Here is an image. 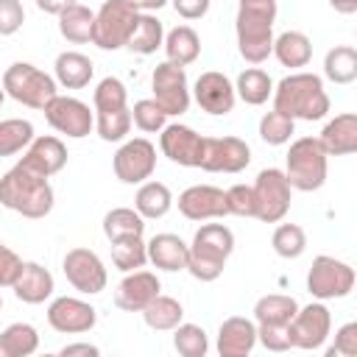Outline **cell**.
<instances>
[{
	"label": "cell",
	"instance_id": "obj_25",
	"mask_svg": "<svg viewBox=\"0 0 357 357\" xmlns=\"http://www.w3.org/2000/svg\"><path fill=\"white\" fill-rule=\"evenodd\" d=\"M187 254H190V245L178 234L162 231L148 240V262H153V268H159V271H170V273L184 271Z\"/></svg>",
	"mask_w": 357,
	"mask_h": 357
},
{
	"label": "cell",
	"instance_id": "obj_35",
	"mask_svg": "<svg viewBox=\"0 0 357 357\" xmlns=\"http://www.w3.org/2000/svg\"><path fill=\"white\" fill-rule=\"evenodd\" d=\"M234 95L248 103V106H262L271 95H273V81L265 70L259 67H248L237 75V84H234Z\"/></svg>",
	"mask_w": 357,
	"mask_h": 357
},
{
	"label": "cell",
	"instance_id": "obj_15",
	"mask_svg": "<svg viewBox=\"0 0 357 357\" xmlns=\"http://www.w3.org/2000/svg\"><path fill=\"white\" fill-rule=\"evenodd\" d=\"M251 162V148L240 137H204L201 170L206 173H240Z\"/></svg>",
	"mask_w": 357,
	"mask_h": 357
},
{
	"label": "cell",
	"instance_id": "obj_20",
	"mask_svg": "<svg viewBox=\"0 0 357 357\" xmlns=\"http://www.w3.org/2000/svg\"><path fill=\"white\" fill-rule=\"evenodd\" d=\"M159 290H162V284H159L156 273L137 268L120 279V284L114 290V304L126 312H142L145 304L159 296Z\"/></svg>",
	"mask_w": 357,
	"mask_h": 357
},
{
	"label": "cell",
	"instance_id": "obj_32",
	"mask_svg": "<svg viewBox=\"0 0 357 357\" xmlns=\"http://www.w3.org/2000/svg\"><path fill=\"white\" fill-rule=\"evenodd\" d=\"M298 310V301L284 293H268L254 304V321L257 324H273V326H287Z\"/></svg>",
	"mask_w": 357,
	"mask_h": 357
},
{
	"label": "cell",
	"instance_id": "obj_38",
	"mask_svg": "<svg viewBox=\"0 0 357 357\" xmlns=\"http://www.w3.org/2000/svg\"><path fill=\"white\" fill-rule=\"evenodd\" d=\"M112 262L123 273L142 268L148 262V243L142 237H120V240H112Z\"/></svg>",
	"mask_w": 357,
	"mask_h": 357
},
{
	"label": "cell",
	"instance_id": "obj_24",
	"mask_svg": "<svg viewBox=\"0 0 357 357\" xmlns=\"http://www.w3.org/2000/svg\"><path fill=\"white\" fill-rule=\"evenodd\" d=\"M22 162L50 178L67 165V148L59 137H50V134L47 137H33L31 145L25 148V153H22Z\"/></svg>",
	"mask_w": 357,
	"mask_h": 357
},
{
	"label": "cell",
	"instance_id": "obj_28",
	"mask_svg": "<svg viewBox=\"0 0 357 357\" xmlns=\"http://www.w3.org/2000/svg\"><path fill=\"white\" fill-rule=\"evenodd\" d=\"M271 53L279 59L282 67L298 70V67H307L310 64V59H312V42L301 31H284V33H279L273 39V50Z\"/></svg>",
	"mask_w": 357,
	"mask_h": 357
},
{
	"label": "cell",
	"instance_id": "obj_31",
	"mask_svg": "<svg viewBox=\"0 0 357 357\" xmlns=\"http://www.w3.org/2000/svg\"><path fill=\"white\" fill-rule=\"evenodd\" d=\"M92 22H95V11H89L81 3H73L59 14V33L73 45H84L92 42Z\"/></svg>",
	"mask_w": 357,
	"mask_h": 357
},
{
	"label": "cell",
	"instance_id": "obj_54",
	"mask_svg": "<svg viewBox=\"0 0 357 357\" xmlns=\"http://www.w3.org/2000/svg\"><path fill=\"white\" fill-rule=\"evenodd\" d=\"M329 6L337 14H354L357 11V0H329Z\"/></svg>",
	"mask_w": 357,
	"mask_h": 357
},
{
	"label": "cell",
	"instance_id": "obj_39",
	"mask_svg": "<svg viewBox=\"0 0 357 357\" xmlns=\"http://www.w3.org/2000/svg\"><path fill=\"white\" fill-rule=\"evenodd\" d=\"M33 139V126L31 120L22 117H8L0 120V156H14L20 151H25Z\"/></svg>",
	"mask_w": 357,
	"mask_h": 357
},
{
	"label": "cell",
	"instance_id": "obj_34",
	"mask_svg": "<svg viewBox=\"0 0 357 357\" xmlns=\"http://www.w3.org/2000/svg\"><path fill=\"white\" fill-rule=\"evenodd\" d=\"M39 349V332L31 324H8L0 332V357H28Z\"/></svg>",
	"mask_w": 357,
	"mask_h": 357
},
{
	"label": "cell",
	"instance_id": "obj_44",
	"mask_svg": "<svg viewBox=\"0 0 357 357\" xmlns=\"http://www.w3.org/2000/svg\"><path fill=\"white\" fill-rule=\"evenodd\" d=\"M293 134H296V120L293 117H287V114H282L276 109L262 114V120H259V137H262V142H268V145H284V142H290Z\"/></svg>",
	"mask_w": 357,
	"mask_h": 357
},
{
	"label": "cell",
	"instance_id": "obj_2",
	"mask_svg": "<svg viewBox=\"0 0 357 357\" xmlns=\"http://www.w3.org/2000/svg\"><path fill=\"white\" fill-rule=\"evenodd\" d=\"M273 109L293 120H324L329 112V95L315 73H290L273 86Z\"/></svg>",
	"mask_w": 357,
	"mask_h": 357
},
{
	"label": "cell",
	"instance_id": "obj_29",
	"mask_svg": "<svg viewBox=\"0 0 357 357\" xmlns=\"http://www.w3.org/2000/svg\"><path fill=\"white\" fill-rule=\"evenodd\" d=\"M162 47L167 53V61L178 67H187L201 56V39L190 25H176L173 31H167Z\"/></svg>",
	"mask_w": 357,
	"mask_h": 357
},
{
	"label": "cell",
	"instance_id": "obj_42",
	"mask_svg": "<svg viewBox=\"0 0 357 357\" xmlns=\"http://www.w3.org/2000/svg\"><path fill=\"white\" fill-rule=\"evenodd\" d=\"M92 103H95V114H98V112H117V109H126V106H128L126 84H123L120 78H114V75H106V78L95 86Z\"/></svg>",
	"mask_w": 357,
	"mask_h": 357
},
{
	"label": "cell",
	"instance_id": "obj_9",
	"mask_svg": "<svg viewBox=\"0 0 357 357\" xmlns=\"http://www.w3.org/2000/svg\"><path fill=\"white\" fill-rule=\"evenodd\" d=\"M307 290L312 298L326 301V298H346L354 290V268L343 259L335 257H315L307 273Z\"/></svg>",
	"mask_w": 357,
	"mask_h": 357
},
{
	"label": "cell",
	"instance_id": "obj_19",
	"mask_svg": "<svg viewBox=\"0 0 357 357\" xmlns=\"http://www.w3.org/2000/svg\"><path fill=\"white\" fill-rule=\"evenodd\" d=\"M192 98L206 114H229L234 109V100H237L234 84L218 70L198 75V81L192 86Z\"/></svg>",
	"mask_w": 357,
	"mask_h": 357
},
{
	"label": "cell",
	"instance_id": "obj_51",
	"mask_svg": "<svg viewBox=\"0 0 357 357\" xmlns=\"http://www.w3.org/2000/svg\"><path fill=\"white\" fill-rule=\"evenodd\" d=\"M176 14L184 17V20H201L206 11H209V3L212 0H170Z\"/></svg>",
	"mask_w": 357,
	"mask_h": 357
},
{
	"label": "cell",
	"instance_id": "obj_57",
	"mask_svg": "<svg viewBox=\"0 0 357 357\" xmlns=\"http://www.w3.org/2000/svg\"><path fill=\"white\" fill-rule=\"evenodd\" d=\"M0 310H3V296H0Z\"/></svg>",
	"mask_w": 357,
	"mask_h": 357
},
{
	"label": "cell",
	"instance_id": "obj_23",
	"mask_svg": "<svg viewBox=\"0 0 357 357\" xmlns=\"http://www.w3.org/2000/svg\"><path fill=\"white\" fill-rule=\"evenodd\" d=\"M53 287H56L53 284V273L47 268H42L39 262H22V268H20V273H17L14 284H11L14 296L20 301H25V304L47 301L53 296Z\"/></svg>",
	"mask_w": 357,
	"mask_h": 357
},
{
	"label": "cell",
	"instance_id": "obj_18",
	"mask_svg": "<svg viewBox=\"0 0 357 357\" xmlns=\"http://www.w3.org/2000/svg\"><path fill=\"white\" fill-rule=\"evenodd\" d=\"M178 212L187 220H212V218H226V190L212 187V184H192L178 195Z\"/></svg>",
	"mask_w": 357,
	"mask_h": 357
},
{
	"label": "cell",
	"instance_id": "obj_14",
	"mask_svg": "<svg viewBox=\"0 0 357 357\" xmlns=\"http://www.w3.org/2000/svg\"><path fill=\"white\" fill-rule=\"evenodd\" d=\"M332 332V315L321 301H312L307 307H298L293 321L287 324V335H290V346L293 349H321L326 343Z\"/></svg>",
	"mask_w": 357,
	"mask_h": 357
},
{
	"label": "cell",
	"instance_id": "obj_6",
	"mask_svg": "<svg viewBox=\"0 0 357 357\" xmlns=\"http://www.w3.org/2000/svg\"><path fill=\"white\" fill-rule=\"evenodd\" d=\"M3 89L8 98H14L17 103L28 106V109H45L47 100L53 95H59L56 89V78L47 75L45 70H39L31 61H14L6 73H3Z\"/></svg>",
	"mask_w": 357,
	"mask_h": 357
},
{
	"label": "cell",
	"instance_id": "obj_46",
	"mask_svg": "<svg viewBox=\"0 0 357 357\" xmlns=\"http://www.w3.org/2000/svg\"><path fill=\"white\" fill-rule=\"evenodd\" d=\"M226 206H229V215H237V218H254V190L248 184H234L226 190Z\"/></svg>",
	"mask_w": 357,
	"mask_h": 357
},
{
	"label": "cell",
	"instance_id": "obj_8",
	"mask_svg": "<svg viewBox=\"0 0 357 357\" xmlns=\"http://www.w3.org/2000/svg\"><path fill=\"white\" fill-rule=\"evenodd\" d=\"M254 190V218L262 220V223H279L287 209H290V181L284 176V170L279 167H265L259 170L257 181L251 184Z\"/></svg>",
	"mask_w": 357,
	"mask_h": 357
},
{
	"label": "cell",
	"instance_id": "obj_5",
	"mask_svg": "<svg viewBox=\"0 0 357 357\" xmlns=\"http://www.w3.org/2000/svg\"><path fill=\"white\" fill-rule=\"evenodd\" d=\"M326 151L321 148L318 137H298L290 142V151L284 156V176L293 190L315 192L326 184Z\"/></svg>",
	"mask_w": 357,
	"mask_h": 357
},
{
	"label": "cell",
	"instance_id": "obj_11",
	"mask_svg": "<svg viewBox=\"0 0 357 357\" xmlns=\"http://www.w3.org/2000/svg\"><path fill=\"white\" fill-rule=\"evenodd\" d=\"M112 167H114V176L123 181V184H142L153 176L156 170V148L151 139L145 137H134V139H126L114 159H112Z\"/></svg>",
	"mask_w": 357,
	"mask_h": 357
},
{
	"label": "cell",
	"instance_id": "obj_49",
	"mask_svg": "<svg viewBox=\"0 0 357 357\" xmlns=\"http://www.w3.org/2000/svg\"><path fill=\"white\" fill-rule=\"evenodd\" d=\"M326 354L329 357H335V354H340V357H357V324L354 321L343 324L335 332V346H329Z\"/></svg>",
	"mask_w": 357,
	"mask_h": 357
},
{
	"label": "cell",
	"instance_id": "obj_48",
	"mask_svg": "<svg viewBox=\"0 0 357 357\" xmlns=\"http://www.w3.org/2000/svg\"><path fill=\"white\" fill-rule=\"evenodd\" d=\"M25 8L20 0H0V36H11L22 28Z\"/></svg>",
	"mask_w": 357,
	"mask_h": 357
},
{
	"label": "cell",
	"instance_id": "obj_12",
	"mask_svg": "<svg viewBox=\"0 0 357 357\" xmlns=\"http://www.w3.org/2000/svg\"><path fill=\"white\" fill-rule=\"evenodd\" d=\"M42 112H45V120L50 123V128H56L59 134L73 137V139H81L95 128V114L89 112V106L70 95H53Z\"/></svg>",
	"mask_w": 357,
	"mask_h": 357
},
{
	"label": "cell",
	"instance_id": "obj_43",
	"mask_svg": "<svg viewBox=\"0 0 357 357\" xmlns=\"http://www.w3.org/2000/svg\"><path fill=\"white\" fill-rule=\"evenodd\" d=\"M95 128L103 142H120L131 131V109H117V112H98L95 114Z\"/></svg>",
	"mask_w": 357,
	"mask_h": 357
},
{
	"label": "cell",
	"instance_id": "obj_21",
	"mask_svg": "<svg viewBox=\"0 0 357 357\" xmlns=\"http://www.w3.org/2000/svg\"><path fill=\"white\" fill-rule=\"evenodd\" d=\"M257 346V321L231 315L218 329V354L220 357H245Z\"/></svg>",
	"mask_w": 357,
	"mask_h": 357
},
{
	"label": "cell",
	"instance_id": "obj_1",
	"mask_svg": "<svg viewBox=\"0 0 357 357\" xmlns=\"http://www.w3.org/2000/svg\"><path fill=\"white\" fill-rule=\"evenodd\" d=\"M53 201H56V195H53L47 176L33 170L22 159L0 178V204L22 218L39 220V218L50 215Z\"/></svg>",
	"mask_w": 357,
	"mask_h": 357
},
{
	"label": "cell",
	"instance_id": "obj_33",
	"mask_svg": "<svg viewBox=\"0 0 357 357\" xmlns=\"http://www.w3.org/2000/svg\"><path fill=\"white\" fill-rule=\"evenodd\" d=\"M142 318H145V324H148L151 329L167 332V329H173V326H178V324L184 321V307H181L178 298L159 293L156 298H151V301L145 304Z\"/></svg>",
	"mask_w": 357,
	"mask_h": 357
},
{
	"label": "cell",
	"instance_id": "obj_13",
	"mask_svg": "<svg viewBox=\"0 0 357 357\" xmlns=\"http://www.w3.org/2000/svg\"><path fill=\"white\" fill-rule=\"evenodd\" d=\"M64 276L67 282L84 293V296H98L106 290V282H109V273L103 268V259L92 251V248H70L64 254Z\"/></svg>",
	"mask_w": 357,
	"mask_h": 357
},
{
	"label": "cell",
	"instance_id": "obj_47",
	"mask_svg": "<svg viewBox=\"0 0 357 357\" xmlns=\"http://www.w3.org/2000/svg\"><path fill=\"white\" fill-rule=\"evenodd\" d=\"M257 343H262L268 351H287V349H293L287 326H273V324H257Z\"/></svg>",
	"mask_w": 357,
	"mask_h": 357
},
{
	"label": "cell",
	"instance_id": "obj_37",
	"mask_svg": "<svg viewBox=\"0 0 357 357\" xmlns=\"http://www.w3.org/2000/svg\"><path fill=\"white\" fill-rule=\"evenodd\" d=\"M324 75L332 84H351L357 78V50L351 45H335L324 56Z\"/></svg>",
	"mask_w": 357,
	"mask_h": 357
},
{
	"label": "cell",
	"instance_id": "obj_36",
	"mask_svg": "<svg viewBox=\"0 0 357 357\" xmlns=\"http://www.w3.org/2000/svg\"><path fill=\"white\" fill-rule=\"evenodd\" d=\"M142 231H145V218L137 209L114 206L103 215V234L109 243L120 237H142Z\"/></svg>",
	"mask_w": 357,
	"mask_h": 357
},
{
	"label": "cell",
	"instance_id": "obj_30",
	"mask_svg": "<svg viewBox=\"0 0 357 357\" xmlns=\"http://www.w3.org/2000/svg\"><path fill=\"white\" fill-rule=\"evenodd\" d=\"M173 206V192L167 184L162 181H142L137 195H134V209L145 218V220H156L165 218Z\"/></svg>",
	"mask_w": 357,
	"mask_h": 357
},
{
	"label": "cell",
	"instance_id": "obj_16",
	"mask_svg": "<svg viewBox=\"0 0 357 357\" xmlns=\"http://www.w3.org/2000/svg\"><path fill=\"white\" fill-rule=\"evenodd\" d=\"M98 310L75 296H59L47 307V324L61 335H84L95 326Z\"/></svg>",
	"mask_w": 357,
	"mask_h": 357
},
{
	"label": "cell",
	"instance_id": "obj_27",
	"mask_svg": "<svg viewBox=\"0 0 357 357\" xmlns=\"http://www.w3.org/2000/svg\"><path fill=\"white\" fill-rule=\"evenodd\" d=\"M162 42H165V28H162V22H159L151 11H139V17H137V22H134V28H131V33H128V39H126V47H128L131 53L151 56V53H156V50L162 47Z\"/></svg>",
	"mask_w": 357,
	"mask_h": 357
},
{
	"label": "cell",
	"instance_id": "obj_41",
	"mask_svg": "<svg viewBox=\"0 0 357 357\" xmlns=\"http://www.w3.org/2000/svg\"><path fill=\"white\" fill-rule=\"evenodd\" d=\"M173 349L181 357H204L209 351V337L198 324H178L173 326Z\"/></svg>",
	"mask_w": 357,
	"mask_h": 357
},
{
	"label": "cell",
	"instance_id": "obj_45",
	"mask_svg": "<svg viewBox=\"0 0 357 357\" xmlns=\"http://www.w3.org/2000/svg\"><path fill=\"white\" fill-rule=\"evenodd\" d=\"M131 123L145 134H156V131H162L167 126V114L162 112V106L153 98H142L131 109Z\"/></svg>",
	"mask_w": 357,
	"mask_h": 357
},
{
	"label": "cell",
	"instance_id": "obj_40",
	"mask_svg": "<svg viewBox=\"0 0 357 357\" xmlns=\"http://www.w3.org/2000/svg\"><path fill=\"white\" fill-rule=\"evenodd\" d=\"M271 245L282 259H298L307 251V234L298 223H279L273 229Z\"/></svg>",
	"mask_w": 357,
	"mask_h": 357
},
{
	"label": "cell",
	"instance_id": "obj_7",
	"mask_svg": "<svg viewBox=\"0 0 357 357\" xmlns=\"http://www.w3.org/2000/svg\"><path fill=\"white\" fill-rule=\"evenodd\" d=\"M139 17V8L131 0H106L95 11L92 22V45L100 50H120L126 47V39Z\"/></svg>",
	"mask_w": 357,
	"mask_h": 357
},
{
	"label": "cell",
	"instance_id": "obj_53",
	"mask_svg": "<svg viewBox=\"0 0 357 357\" xmlns=\"http://www.w3.org/2000/svg\"><path fill=\"white\" fill-rule=\"evenodd\" d=\"M73 3H78V0H36V8L39 11H45V14H61L67 6H73Z\"/></svg>",
	"mask_w": 357,
	"mask_h": 357
},
{
	"label": "cell",
	"instance_id": "obj_50",
	"mask_svg": "<svg viewBox=\"0 0 357 357\" xmlns=\"http://www.w3.org/2000/svg\"><path fill=\"white\" fill-rule=\"evenodd\" d=\"M20 268H22L20 254L0 243V287H11L17 273H20Z\"/></svg>",
	"mask_w": 357,
	"mask_h": 357
},
{
	"label": "cell",
	"instance_id": "obj_22",
	"mask_svg": "<svg viewBox=\"0 0 357 357\" xmlns=\"http://www.w3.org/2000/svg\"><path fill=\"white\" fill-rule=\"evenodd\" d=\"M318 142L326 151V156H349V153H354L357 151V114L354 112L335 114L324 126Z\"/></svg>",
	"mask_w": 357,
	"mask_h": 357
},
{
	"label": "cell",
	"instance_id": "obj_3",
	"mask_svg": "<svg viewBox=\"0 0 357 357\" xmlns=\"http://www.w3.org/2000/svg\"><path fill=\"white\" fill-rule=\"evenodd\" d=\"M276 0H240L237 3V47L251 64H262L273 50V22Z\"/></svg>",
	"mask_w": 357,
	"mask_h": 357
},
{
	"label": "cell",
	"instance_id": "obj_52",
	"mask_svg": "<svg viewBox=\"0 0 357 357\" xmlns=\"http://www.w3.org/2000/svg\"><path fill=\"white\" fill-rule=\"evenodd\" d=\"M59 354H61V357H78V354H84V357H98L100 349L92 346V343H67Z\"/></svg>",
	"mask_w": 357,
	"mask_h": 357
},
{
	"label": "cell",
	"instance_id": "obj_10",
	"mask_svg": "<svg viewBox=\"0 0 357 357\" xmlns=\"http://www.w3.org/2000/svg\"><path fill=\"white\" fill-rule=\"evenodd\" d=\"M151 86H153V100L162 106L167 117H178L190 109V84H187L184 67L173 61L156 64L151 75Z\"/></svg>",
	"mask_w": 357,
	"mask_h": 357
},
{
	"label": "cell",
	"instance_id": "obj_17",
	"mask_svg": "<svg viewBox=\"0 0 357 357\" xmlns=\"http://www.w3.org/2000/svg\"><path fill=\"white\" fill-rule=\"evenodd\" d=\"M159 148L170 162L181 165V167H198L201 151H204V137L184 123H170L159 131Z\"/></svg>",
	"mask_w": 357,
	"mask_h": 357
},
{
	"label": "cell",
	"instance_id": "obj_56",
	"mask_svg": "<svg viewBox=\"0 0 357 357\" xmlns=\"http://www.w3.org/2000/svg\"><path fill=\"white\" fill-rule=\"evenodd\" d=\"M3 100H6V89L0 86V106H3Z\"/></svg>",
	"mask_w": 357,
	"mask_h": 357
},
{
	"label": "cell",
	"instance_id": "obj_26",
	"mask_svg": "<svg viewBox=\"0 0 357 357\" xmlns=\"http://www.w3.org/2000/svg\"><path fill=\"white\" fill-rule=\"evenodd\" d=\"M56 84H61L64 89H84L89 81H92V59L78 53V50H64L56 56Z\"/></svg>",
	"mask_w": 357,
	"mask_h": 357
},
{
	"label": "cell",
	"instance_id": "obj_4",
	"mask_svg": "<svg viewBox=\"0 0 357 357\" xmlns=\"http://www.w3.org/2000/svg\"><path fill=\"white\" fill-rule=\"evenodd\" d=\"M234 251V234L229 226L223 223H204L192 243H190V254H187V268L198 282H215L223 268L226 259Z\"/></svg>",
	"mask_w": 357,
	"mask_h": 357
},
{
	"label": "cell",
	"instance_id": "obj_55",
	"mask_svg": "<svg viewBox=\"0 0 357 357\" xmlns=\"http://www.w3.org/2000/svg\"><path fill=\"white\" fill-rule=\"evenodd\" d=\"M131 3H134L139 11H159L167 0H131Z\"/></svg>",
	"mask_w": 357,
	"mask_h": 357
}]
</instances>
